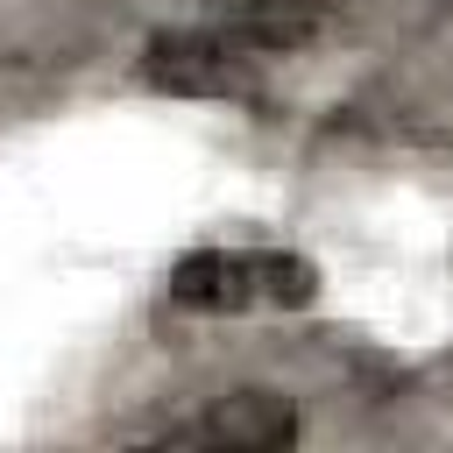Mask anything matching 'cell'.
<instances>
[{
    "instance_id": "cell-1",
    "label": "cell",
    "mask_w": 453,
    "mask_h": 453,
    "mask_svg": "<svg viewBox=\"0 0 453 453\" xmlns=\"http://www.w3.org/2000/svg\"><path fill=\"white\" fill-rule=\"evenodd\" d=\"M319 269L283 248H198L170 269V297L184 311H283L311 304Z\"/></svg>"
},
{
    "instance_id": "cell-2",
    "label": "cell",
    "mask_w": 453,
    "mask_h": 453,
    "mask_svg": "<svg viewBox=\"0 0 453 453\" xmlns=\"http://www.w3.org/2000/svg\"><path fill=\"white\" fill-rule=\"evenodd\" d=\"M149 78L170 92H234L241 85V42L226 28H191V35H163L149 50Z\"/></svg>"
},
{
    "instance_id": "cell-3",
    "label": "cell",
    "mask_w": 453,
    "mask_h": 453,
    "mask_svg": "<svg viewBox=\"0 0 453 453\" xmlns=\"http://www.w3.org/2000/svg\"><path fill=\"white\" fill-rule=\"evenodd\" d=\"M212 14L241 50H290L311 35L319 0H212Z\"/></svg>"
},
{
    "instance_id": "cell-4",
    "label": "cell",
    "mask_w": 453,
    "mask_h": 453,
    "mask_svg": "<svg viewBox=\"0 0 453 453\" xmlns=\"http://www.w3.org/2000/svg\"><path fill=\"white\" fill-rule=\"evenodd\" d=\"M191 439H226V446H276V439H290V403H276V396L248 389V396H234L226 411H212L205 425H191Z\"/></svg>"
}]
</instances>
